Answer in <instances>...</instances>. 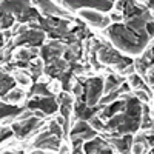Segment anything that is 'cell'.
<instances>
[{
    "mask_svg": "<svg viewBox=\"0 0 154 154\" xmlns=\"http://www.w3.org/2000/svg\"><path fill=\"white\" fill-rule=\"evenodd\" d=\"M105 34L112 40L119 49L128 54H140L148 45L149 35L146 32H136L120 23H114L105 31Z\"/></svg>",
    "mask_w": 154,
    "mask_h": 154,
    "instance_id": "6da1fadb",
    "label": "cell"
},
{
    "mask_svg": "<svg viewBox=\"0 0 154 154\" xmlns=\"http://www.w3.org/2000/svg\"><path fill=\"white\" fill-rule=\"evenodd\" d=\"M85 85V93L80 96V100H83L89 106H96L103 93V82L99 77H93V79L86 80Z\"/></svg>",
    "mask_w": 154,
    "mask_h": 154,
    "instance_id": "7a4b0ae2",
    "label": "cell"
},
{
    "mask_svg": "<svg viewBox=\"0 0 154 154\" xmlns=\"http://www.w3.org/2000/svg\"><path fill=\"white\" fill-rule=\"evenodd\" d=\"M99 59L103 62V63H108V65H116L117 69H125L126 66L133 65V60L131 59H126L123 56H120L116 49L109 48V46H105L102 45L100 49H99Z\"/></svg>",
    "mask_w": 154,
    "mask_h": 154,
    "instance_id": "3957f363",
    "label": "cell"
},
{
    "mask_svg": "<svg viewBox=\"0 0 154 154\" xmlns=\"http://www.w3.org/2000/svg\"><path fill=\"white\" fill-rule=\"evenodd\" d=\"M62 3L65 6H68L69 9L89 6V8H94L97 11H109L112 8L111 0H62Z\"/></svg>",
    "mask_w": 154,
    "mask_h": 154,
    "instance_id": "277c9868",
    "label": "cell"
},
{
    "mask_svg": "<svg viewBox=\"0 0 154 154\" xmlns=\"http://www.w3.org/2000/svg\"><path fill=\"white\" fill-rule=\"evenodd\" d=\"M28 108L40 109L45 114H54L59 109V103L54 99V96H42V97H35L34 100L28 102Z\"/></svg>",
    "mask_w": 154,
    "mask_h": 154,
    "instance_id": "5b68a950",
    "label": "cell"
},
{
    "mask_svg": "<svg viewBox=\"0 0 154 154\" xmlns=\"http://www.w3.org/2000/svg\"><path fill=\"white\" fill-rule=\"evenodd\" d=\"M38 126H42V119L38 117H28L26 120L19 122V123H12L11 130L19 139H25L29 133H32L34 130H37Z\"/></svg>",
    "mask_w": 154,
    "mask_h": 154,
    "instance_id": "8992f818",
    "label": "cell"
},
{
    "mask_svg": "<svg viewBox=\"0 0 154 154\" xmlns=\"http://www.w3.org/2000/svg\"><path fill=\"white\" fill-rule=\"evenodd\" d=\"M65 49H66L65 45H63L62 42H57V40H56V42H51L49 45L43 46V48L40 49V56H42V59H43L46 63H49V62L59 59L63 53H65Z\"/></svg>",
    "mask_w": 154,
    "mask_h": 154,
    "instance_id": "52a82bcc",
    "label": "cell"
},
{
    "mask_svg": "<svg viewBox=\"0 0 154 154\" xmlns=\"http://www.w3.org/2000/svg\"><path fill=\"white\" fill-rule=\"evenodd\" d=\"M19 38L16 40V45H29V46H37L45 40V32L37 31V29H28L23 34L17 35Z\"/></svg>",
    "mask_w": 154,
    "mask_h": 154,
    "instance_id": "ba28073f",
    "label": "cell"
},
{
    "mask_svg": "<svg viewBox=\"0 0 154 154\" xmlns=\"http://www.w3.org/2000/svg\"><path fill=\"white\" fill-rule=\"evenodd\" d=\"M69 134H71V137H82L83 140H89L97 136V131L89 123H86V120H79V122H75V125L69 131Z\"/></svg>",
    "mask_w": 154,
    "mask_h": 154,
    "instance_id": "9c48e42d",
    "label": "cell"
},
{
    "mask_svg": "<svg viewBox=\"0 0 154 154\" xmlns=\"http://www.w3.org/2000/svg\"><path fill=\"white\" fill-rule=\"evenodd\" d=\"M35 148H46V149H57L60 146V137L54 136L53 133H42L34 142Z\"/></svg>",
    "mask_w": 154,
    "mask_h": 154,
    "instance_id": "30bf717a",
    "label": "cell"
},
{
    "mask_svg": "<svg viewBox=\"0 0 154 154\" xmlns=\"http://www.w3.org/2000/svg\"><path fill=\"white\" fill-rule=\"evenodd\" d=\"M83 151L85 152H103V154H109L112 152L111 146L105 142V140H102L100 137H94V139H89L86 140V143L83 145Z\"/></svg>",
    "mask_w": 154,
    "mask_h": 154,
    "instance_id": "8fae6325",
    "label": "cell"
},
{
    "mask_svg": "<svg viewBox=\"0 0 154 154\" xmlns=\"http://www.w3.org/2000/svg\"><path fill=\"white\" fill-rule=\"evenodd\" d=\"M35 3L40 6L42 12L48 17H54V16H59V17H63V16H68V12L65 9L59 8L57 5H54L51 0H35Z\"/></svg>",
    "mask_w": 154,
    "mask_h": 154,
    "instance_id": "7c38bea8",
    "label": "cell"
},
{
    "mask_svg": "<svg viewBox=\"0 0 154 154\" xmlns=\"http://www.w3.org/2000/svg\"><path fill=\"white\" fill-rule=\"evenodd\" d=\"M108 140L117 148L120 152H130L131 151V143H133V136H130V133H126V136H123L122 139H119L117 136H108Z\"/></svg>",
    "mask_w": 154,
    "mask_h": 154,
    "instance_id": "4fadbf2b",
    "label": "cell"
},
{
    "mask_svg": "<svg viewBox=\"0 0 154 154\" xmlns=\"http://www.w3.org/2000/svg\"><path fill=\"white\" fill-rule=\"evenodd\" d=\"M99 108L96 106H89L86 103H77L74 106V114H75V117L79 119V120H89L93 117V116H96Z\"/></svg>",
    "mask_w": 154,
    "mask_h": 154,
    "instance_id": "5bb4252c",
    "label": "cell"
},
{
    "mask_svg": "<svg viewBox=\"0 0 154 154\" xmlns=\"http://www.w3.org/2000/svg\"><path fill=\"white\" fill-rule=\"evenodd\" d=\"M68 66V62L66 60H60V59H56L53 62H49L48 65L45 66V72L51 77H57L60 72L65 71V68Z\"/></svg>",
    "mask_w": 154,
    "mask_h": 154,
    "instance_id": "9a60e30c",
    "label": "cell"
},
{
    "mask_svg": "<svg viewBox=\"0 0 154 154\" xmlns=\"http://www.w3.org/2000/svg\"><path fill=\"white\" fill-rule=\"evenodd\" d=\"M125 105H126V99L112 102L111 105H105L103 111H100V117H102V119H109V117H112L114 114H117L120 109H123Z\"/></svg>",
    "mask_w": 154,
    "mask_h": 154,
    "instance_id": "2e32d148",
    "label": "cell"
},
{
    "mask_svg": "<svg viewBox=\"0 0 154 154\" xmlns=\"http://www.w3.org/2000/svg\"><path fill=\"white\" fill-rule=\"evenodd\" d=\"M80 17H83L86 22H89L94 26H102V22H103V16L97 11H91V9H83L80 11Z\"/></svg>",
    "mask_w": 154,
    "mask_h": 154,
    "instance_id": "e0dca14e",
    "label": "cell"
},
{
    "mask_svg": "<svg viewBox=\"0 0 154 154\" xmlns=\"http://www.w3.org/2000/svg\"><path fill=\"white\" fill-rule=\"evenodd\" d=\"M122 83H123V77H117V75H114V74H109L106 82L103 83V93L108 94V93L114 91V89H117Z\"/></svg>",
    "mask_w": 154,
    "mask_h": 154,
    "instance_id": "ac0fdd59",
    "label": "cell"
},
{
    "mask_svg": "<svg viewBox=\"0 0 154 154\" xmlns=\"http://www.w3.org/2000/svg\"><path fill=\"white\" fill-rule=\"evenodd\" d=\"M20 112H22V109L17 108V106H14V105L0 103V120L9 119V117H14V116H19Z\"/></svg>",
    "mask_w": 154,
    "mask_h": 154,
    "instance_id": "d6986e66",
    "label": "cell"
},
{
    "mask_svg": "<svg viewBox=\"0 0 154 154\" xmlns=\"http://www.w3.org/2000/svg\"><path fill=\"white\" fill-rule=\"evenodd\" d=\"M16 80L12 79L11 75L5 74L3 71H0V96H5L9 89H12Z\"/></svg>",
    "mask_w": 154,
    "mask_h": 154,
    "instance_id": "ffe728a7",
    "label": "cell"
},
{
    "mask_svg": "<svg viewBox=\"0 0 154 154\" xmlns=\"http://www.w3.org/2000/svg\"><path fill=\"white\" fill-rule=\"evenodd\" d=\"M37 54H38V51H37V49L29 48V49H20L19 53L16 54V57H17L19 60H23V62H29V60L34 59Z\"/></svg>",
    "mask_w": 154,
    "mask_h": 154,
    "instance_id": "44dd1931",
    "label": "cell"
},
{
    "mask_svg": "<svg viewBox=\"0 0 154 154\" xmlns=\"http://www.w3.org/2000/svg\"><path fill=\"white\" fill-rule=\"evenodd\" d=\"M31 96H53V93L48 89V86L45 83H34V86L31 88Z\"/></svg>",
    "mask_w": 154,
    "mask_h": 154,
    "instance_id": "7402d4cb",
    "label": "cell"
},
{
    "mask_svg": "<svg viewBox=\"0 0 154 154\" xmlns=\"http://www.w3.org/2000/svg\"><path fill=\"white\" fill-rule=\"evenodd\" d=\"M130 85H131L133 88H136V89H145L146 93H149V89L146 88V85L143 83V80L140 79L137 74H131V75H130Z\"/></svg>",
    "mask_w": 154,
    "mask_h": 154,
    "instance_id": "603a6c76",
    "label": "cell"
},
{
    "mask_svg": "<svg viewBox=\"0 0 154 154\" xmlns=\"http://www.w3.org/2000/svg\"><path fill=\"white\" fill-rule=\"evenodd\" d=\"M23 91L22 89H9V91L5 94V99L8 100V102H19V100H22L23 99Z\"/></svg>",
    "mask_w": 154,
    "mask_h": 154,
    "instance_id": "cb8c5ba5",
    "label": "cell"
},
{
    "mask_svg": "<svg viewBox=\"0 0 154 154\" xmlns=\"http://www.w3.org/2000/svg\"><path fill=\"white\" fill-rule=\"evenodd\" d=\"M71 75H72V72L71 71H68V72H60L57 77L60 79V82H62V85H63V89H65V91H68V89L71 88Z\"/></svg>",
    "mask_w": 154,
    "mask_h": 154,
    "instance_id": "d4e9b609",
    "label": "cell"
},
{
    "mask_svg": "<svg viewBox=\"0 0 154 154\" xmlns=\"http://www.w3.org/2000/svg\"><path fill=\"white\" fill-rule=\"evenodd\" d=\"M29 68H31V74H32V80H37V77L40 75V72L43 71V62L37 60L35 63L29 65Z\"/></svg>",
    "mask_w": 154,
    "mask_h": 154,
    "instance_id": "484cf974",
    "label": "cell"
},
{
    "mask_svg": "<svg viewBox=\"0 0 154 154\" xmlns=\"http://www.w3.org/2000/svg\"><path fill=\"white\" fill-rule=\"evenodd\" d=\"M89 125H91L96 131H102V130H105V128H106L103 123H102V120L99 117H96V116H93V117L89 119Z\"/></svg>",
    "mask_w": 154,
    "mask_h": 154,
    "instance_id": "4316f807",
    "label": "cell"
},
{
    "mask_svg": "<svg viewBox=\"0 0 154 154\" xmlns=\"http://www.w3.org/2000/svg\"><path fill=\"white\" fill-rule=\"evenodd\" d=\"M49 131L53 133L54 136H57V137H62V134H63L62 125H59L57 122H51V123H49Z\"/></svg>",
    "mask_w": 154,
    "mask_h": 154,
    "instance_id": "83f0119b",
    "label": "cell"
},
{
    "mask_svg": "<svg viewBox=\"0 0 154 154\" xmlns=\"http://www.w3.org/2000/svg\"><path fill=\"white\" fill-rule=\"evenodd\" d=\"M59 103L60 105H69L71 106V103H72V99H71V96L65 91V93H62V94H59Z\"/></svg>",
    "mask_w": 154,
    "mask_h": 154,
    "instance_id": "f1b7e54d",
    "label": "cell"
},
{
    "mask_svg": "<svg viewBox=\"0 0 154 154\" xmlns=\"http://www.w3.org/2000/svg\"><path fill=\"white\" fill-rule=\"evenodd\" d=\"M72 140V148H74V152H82V142H83V139L82 137H71Z\"/></svg>",
    "mask_w": 154,
    "mask_h": 154,
    "instance_id": "f546056e",
    "label": "cell"
},
{
    "mask_svg": "<svg viewBox=\"0 0 154 154\" xmlns=\"http://www.w3.org/2000/svg\"><path fill=\"white\" fill-rule=\"evenodd\" d=\"M14 80L19 82L20 85H28V82H29V79L23 72H14Z\"/></svg>",
    "mask_w": 154,
    "mask_h": 154,
    "instance_id": "4dcf8cb0",
    "label": "cell"
},
{
    "mask_svg": "<svg viewBox=\"0 0 154 154\" xmlns=\"http://www.w3.org/2000/svg\"><path fill=\"white\" fill-rule=\"evenodd\" d=\"M83 85H82V82H75L74 85H72V93L77 96V97H80L82 94H83Z\"/></svg>",
    "mask_w": 154,
    "mask_h": 154,
    "instance_id": "1f68e13d",
    "label": "cell"
},
{
    "mask_svg": "<svg viewBox=\"0 0 154 154\" xmlns=\"http://www.w3.org/2000/svg\"><path fill=\"white\" fill-rule=\"evenodd\" d=\"M11 136H12V130H9V128H0V142H3V140H6Z\"/></svg>",
    "mask_w": 154,
    "mask_h": 154,
    "instance_id": "d6a6232c",
    "label": "cell"
},
{
    "mask_svg": "<svg viewBox=\"0 0 154 154\" xmlns=\"http://www.w3.org/2000/svg\"><path fill=\"white\" fill-rule=\"evenodd\" d=\"M136 97H137L139 100H142V102H148V100H149L148 93L145 91V89H143V91H142V89H137V91H136Z\"/></svg>",
    "mask_w": 154,
    "mask_h": 154,
    "instance_id": "836d02e7",
    "label": "cell"
},
{
    "mask_svg": "<svg viewBox=\"0 0 154 154\" xmlns=\"http://www.w3.org/2000/svg\"><path fill=\"white\" fill-rule=\"evenodd\" d=\"M145 31H146V34L149 35V37H154V22H146V25H145Z\"/></svg>",
    "mask_w": 154,
    "mask_h": 154,
    "instance_id": "e575fe53",
    "label": "cell"
},
{
    "mask_svg": "<svg viewBox=\"0 0 154 154\" xmlns=\"http://www.w3.org/2000/svg\"><path fill=\"white\" fill-rule=\"evenodd\" d=\"M60 111H62V116H63V117H65L66 120H69V112H71V108H69V105H62Z\"/></svg>",
    "mask_w": 154,
    "mask_h": 154,
    "instance_id": "d590c367",
    "label": "cell"
},
{
    "mask_svg": "<svg viewBox=\"0 0 154 154\" xmlns=\"http://www.w3.org/2000/svg\"><path fill=\"white\" fill-rule=\"evenodd\" d=\"M109 19H111L112 22H120V20H122V16H120V14H117V12H111Z\"/></svg>",
    "mask_w": 154,
    "mask_h": 154,
    "instance_id": "8d00e7d4",
    "label": "cell"
},
{
    "mask_svg": "<svg viewBox=\"0 0 154 154\" xmlns=\"http://www.w3.org/2000/svg\"><path fill=\"white\" fill-rule=\"evenodd\" d=\"M32 114L34 111H28V112H20L19 116H20V119H28V117H32Z\"/></svg>",
    "mask_w": 154,
    "mask_h": 154,
    "instance_id": "74e56055",
    "label": "cell"
},
{
    "mask_svg": "<svg viewBox=\"0 0 154 154\" xmlns=\"http://www.w3.org/2000/svg\"><path fill=\"white\" fill-rule=\"evenodd\" d=\"M34 116H35V117H38V119H43V117H45V112H43V111L40 112V109H35V111H34Z\"/></svg>",
    "mask_w": 154,
    "mask_h": 154,
    "instance_id": "f35d334b",
    "label": "cell"
},
{
    "mask_svg": "<svg viewBox=\"0 0 154 154\" xmlns=\"http://www.w3.org/2000/svg\"><path fill=\"white\" fill-rule=\"evenodd\" d=\"M60 152H69V149H68V146L65 145V146H62V149H60Z\"/></svg>",
    "mask_w": 154,
    "mask_h": 154,
    "instance_id": "ab89813d",
    "label": "cell"
},
{
    "mask_svg": "<svg viewBox=\"0 0 154 154\" xmlns=\"http://www.w3.org/2000/svg\"><path fill=\"white\" fill-rule=\"evenodd\" d=\"M3 43V34H0V45Z\"/></svg>",
    "mask_w": 154,
    "mask_h": 154,
    "instance_id": "60d3db41",
    "label": "cell"
},
{
    "mask_svg": "<svg viewBox=\"0 0 154 154\" xmlns=\"http://www.w3.org/2000/svg\"><path fill=\"white\" fill-rule=\"evenodd\" d=\"M148 3H149L151 6H154V0H148Z\"/></svg>",
    "mask_w": 154,
    "mask_h": 154,
    "instance_id": "b9f144b4",
    "label": "cell"
},
{
    "mask_svg": "<svg viewBox=\"0 0 154 154\" xmlns=\"http://www.w3.org/2000/svg\"><path fill=\"white\" fill-rule=\"evenodd\" d=\"M151 152H154V148H151Z\"/></svg>",
    "mask_w": 154,
    "mask_h": 154,
    "instance_id": "7bdbcfd3",
    "label": "cell"
}]
</instances>
